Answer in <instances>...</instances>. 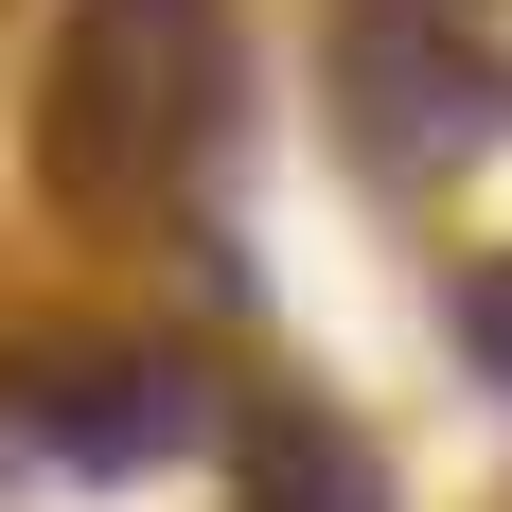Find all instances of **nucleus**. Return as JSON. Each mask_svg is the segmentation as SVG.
<instances>
[{
  "label": "nucleus",
  "instance_id": "20e7f679",
  "mask_svg": "<svg viewBox=\"0 0 512 512\" xmlns=\"http://www.w3.org/2000/svg\"><path fill=\"white\" fill-rule=\"evenodd\" d=\"M460 354L512 389V265H460Z\"/></svg>",
  "mask_w": 512,
  "mask_h": 512
},
{
  "label": "nucleus",
  "instance_id": "7ed1b4c3",
  "mask_svg": "<svg viewBox=\"0 0 512 512\" xmlns=\"http://www.w3.org/2000/svg\"><path fill=\"white\" fill-rule=\"evenodd\" d=\"M265 512H389V477L336 424H265Z\"/></svg>",
  "mask_w": 512,
  "mask_h": 512
},
{
  "label": "nucleus",
  "instance_id": "f03ea898",
  "mask_svg": "<svg viewBox=\"0 0 512 512\" xmlns=\"http://www.w3.org/2000/svg\"><path fill=\"white\" fill-rule=\"evenodd\" d=\"M354 89L389 106V124H442V142L495 124V71H477L460 36H407V18H371V36H354Z\"/></svg>",
  "mask_w": 512,
  "mask_h": 512
},
{
  "label": "nucleus",
  "instance_id": "f257e3e1",
  "mask_svg": "<svg viewBox=\"0 0 512 512\" xmlns=\"http://www.w3.org/2000/svg\"><path fill=\"white\" fill-rule=\"evenodd\" d=\"M53 442H71V460H177V442H212V389L177 354H71L53 371Z\"/></svg>",
  "mask_w": 512,
  "mask_h": 512
}]
</instances>
